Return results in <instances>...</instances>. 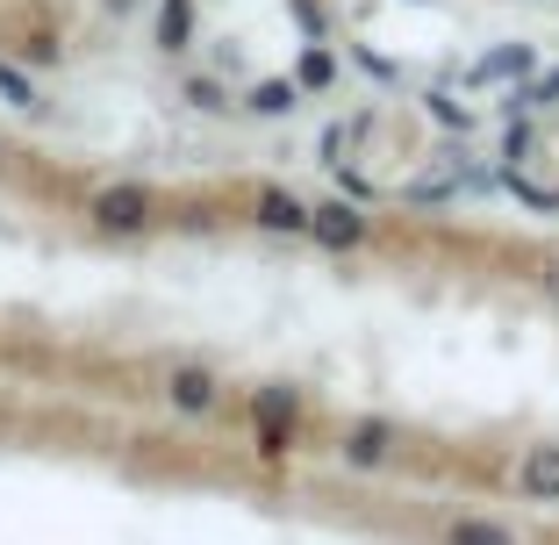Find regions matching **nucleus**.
I'll list each match as a JSON object with an SVG mask.
<instances>
[{
    "label": "nucleus",
    "mask_w": 559,
    "mask_h": 545,
    "mask_svg": "<svg viewBox=\"0 0 559 545\" xmlns=\"http://www.w3.org/2000/svg\"><path fill=\"white\" fill-rule=\"evenodd\" d=\"M187 100H194L201 116H223V108H230V100H223V86H215V80H187Z\"/></svg>",
    "instance_id": "ddd939ff"
},
{
    "label": "nucleus",
    "mask_w": 559,
    "mask_h": 545,
    "mask_svg": "<svg viewBox=\"0 0 559 545\" xmlns=\"http://www.w3.org/2000/svg\"><path fill=\"white\" fill-rule=\"evenodd\" d=\"M245 108L251 116H287V108H295V80H259L245 94Z\"/></svg>",
    "instance_id": "6e6552de"
},
{
    "label": "nucleus",
    "mask_w": 559,
    "mask_h": 545,
    "mask_svg": "<svg viewBox=\"0 0 559 545\" xmlns=\"http://www.w3.org/2000/svg\"><path fill=\"white\" fill-rule=\"evenodd\" d=\"M380 452H388V430H380V424H373V430H352V438H345V460H352V466H373Z\"/></svg>",
    "instance_id": "9b49d317"
},
{
    "label": "nucleus",
    "mask_w": 559,
    "mask_h": 545,
    "mask_svg": "<svg viewBox=\"0 0 559 545\" xmlns=\"http://www.w3.org/2000/svg\"><path fill=\"white\" fill-rule=\"evenodd\" d=\"M100 8H108V15H130V8H136V0H100Z\"/></svg>",
    "instance_id": "4468645a"
},
{
    "label": "nucleus",
    "mask_w": 559,
    "mask_h": 545,
    "mask_svg": "<svg viewBox=\"0 0 559 545\" xmlns=\"http://www.w3.org/2000/svg\"><path fill=\"white\" fill-rule=\"evenodd\" d=\"M531 72V44H502L480 58V80H524Z\"/></svg>",
    "instance_id": "0eeeda50"
},
{
    "label": "nucleus",
    "mask_w": 559,
    "mask_h": 545,
    "mask_svg": "<svg viewBox=\"0 0 559 545\" xmlns=\"http://www.w3.org/2000/svg\"><path fill=\"white\" fill-rule=\"evenodd\" d=\"M0 166H8V144H0Z\"/></svg>",
    "instance_id": "2eb2a0df"
},
{
    "label": "nucleus",
    "mask_w": 559,
    "mask_h": 545,
    "mask_svg": "<svg viewBox=\"0 0 559 545\" xmlns=\"http://www.w3.org/2000/svg\"><path fill=\"white\" fill-rule=\"evenodd\" d=\"M165 402H173V410H187V416L215 410V374H209V366H180V374L165 380Z\"/></svg>",
    "instance_id": "7ed1b4c3"
},
{
    "label": "nucleus",
    "mask_w": 559,
    "mask_h": 545,
    "mask_svg": "<svg viewBox=\"0 0 559 545\" xmlns=\"http://www.w3.org/2000/svg\"><path fill=\"white\" fill-rule=\"evenodd\" d=\"M194 44V0H158V50Z\"/></svg>",
    "instance_id": "20e7f679"
},
{
    "label": "nucleus",
    "mask_w": 559,
    "mask_h": 545,
    "mask_svg": "<svg viewBox=\"0 0 559 545\" xmlns=\"http://www.w3.org/2000/svg\"><path fill=\"white\" fill-rule=\"evenodd\" d=\"M301 230H309L316 245H330V251H352V245H366V215L345 209V201H323V209H309Z\"/></svg>",
    "instance_id": "f03ea898"
},
{
    "label": "nucleus",
    "mask_w": 559,
    "mask_h": 545,
    "mask_svg": "<svg viewBox=\"0 0 559 545\" xmlns=\"http://www.w3.org/2000/svg\"><path fill=\"white\" fill-rule=\"evenodd\" d=\"M330 72H337V66H330V50H301V66H295L301 86H330Z\"/></svg>",
    "instance_id": "f8f14e48"
},
{
    "label": "nucleus",
    "mask_w": 559,
    "mask_h": 545,
    "mask_svg": "<svg viewBox=\"0 0 559 545\" xmlns=\"http://www.w3.org/2000/svg\"><path fill=\"white\" fill-rule=\"evenodd\" d=\"M86 215H94V230H108V237H136V230H151L158 201H151V187L116 180V187H100V194L86 201Z\"/></svg>",
    "instance_id": "f257e3e1"
},
{
    "label": "nucleus",
    "mask_w": 559,
    "mask_h": 545,
    "mask_svg": "<svg viewBox=\"0 0 559 545\" xmlns=\"http://www.w3.org/2000/svg\"><path fill=\"white\" fill-rule=\"evenodd\" d=\"M259 223H265V230H301V223H309V209H301L295 194L265 187V194H259Z\"/></svg>",
    "instance_id": "39448f33"
},
{
    "label": "nucleus",
    "mask_w": 559,
    "mask_h": 545,
    "mask_svg": "<svg viewBox=\"0 0 559 545\" xmlns=\"http://www.w3.org/2000/svg\"><path fill=\"white\" fill-rule=\"evenodd\" d=\"M452 545H516V538H510L502 524H480V517H460V524H452Z\"/></svg>",
    "instance_id": "1a4fd4ad"
},
{
    "label": "nucleus",
    "mask_w": 559,
    "mask_h": 545,
    "mask_svg": "<svg viewBox=\"0 0 559 545\" xmlns=\"http://www.w3.org/2000/svg\"><path fill=\"white\" fill-rule=\"evenodd\" d=\"M0 100H15V108H36V86H29V72H22L15 58H0Z\"/></svg>",
    "instance_id": "9d476101"
},
{
    "label": "nucleus",
    "mask_w": 559,
    "mask_h": 545,
    "mask_svg": "<svg viewBox=\"0 0 559 545\" xmlns=\"http://www.w3.org/2000/svg\"><path fill=\"white\" fill-rule=\"evenodd\" d=\"M524 488L538 502H559V446H545V452H531V460H524Z\"/></svg>",
    "instance_id": "423d86ee"
}]
</instances>
